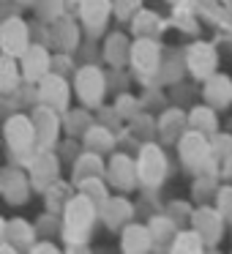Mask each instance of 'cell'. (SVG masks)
<instances>
[{"label": "cell", "instance_id": "cell-42", "mask_svg": "<svg viewBox=\"0 0 232 254\" xmlns=\"http://www.w3.org/2000/svg\"><path fill=\"white\" fill-rule=\"evenodd\" d=\"M17 3H22V6H36V0H17Z\"/></svg>", "mask_w": 232, "mask_h": 254}, {"label": "cell", "instance_id": "cell-18", "mask_svg": "<svg viewBox=\"0 0 232 254\" xmlns=\"http://www.w3.org/2000/svg\"><path fill=\"white\" fill-rule=\"evenodd\" d=\"M36 227L25 219H6L3 221V235L0 241L3 243H11L17 252H30V246L36 243Z\"/></svg>", "mask_w": 232, "mask_h": 254}, {"label": "cell", "instance_id": "cell-1", "mask_svg": "<svg viewBox=\"0 0 232 254\" xmlns=\"http://www.w3.org/2000/svg\"><path fill=\"white\" fill-rule=\"evenodd\" d=\"M99 219H101V205L93 202L88 194L74 191V197L66 202V208H63V213H60V238H63V243L71 246V249L85 246Z\"/></svg>", "mask_w": 232, "mask_h": 254}, {"label": "cell", "instance_id": "cell-10", "mask_svg": "<svg viewBox=\"0 0 232 254\" xmlns=\"http://www.w3.org/2000/svg\"><path fill=\"white\" fill-rule=\"evenodd\" d=\"M28 175H30L33 189L44 191L47 186H52L55 181H60V156H58L52 148L36 150V153L30 156V161H28Z\"/></svg>", "mask_w": 232, "mask_h": 254}, {"label": "cell", "instance_id": "cell-23", "mask_svg": "<svg viewBox=\"0 0 232 254\" xmlns=\"http://www.w3.org/2000/svg\"><path fill=\"white\" fill-rule=\"evenodd\" d=\"M82 148L101 153V156H110V153H115V134L104 123H90L88 131L82 134Z\"/></svg>", "mask_w": 232, "mask_h": 254}, {"label": "cell", "instance_id": "cell-15", "mask_svg": "<svg viewBox=\"0 0 232 254\" xmlns=\"http://www.w3.org/2000/svg\"><path fill=\"white\" fill-rule=\"evenodd\" d=\"M110 17H115L112 0H79L77 3V19L90 36H99L107 28Z\"/></svg>", "mask_w": 232, "mask_h": 254}, {"label": "cell", "instance_id": "cell-6", "mask_svg": "<svg viewBox=\"0 0 232 254\" xmlns=\"http://www.w3.org/2000/svg\"><path fill=\"white\" fill-rule=\"evenodd\" d=\"M74 96L79 99V104L99 110L104 104L107 96V77L99 66H82L74 74Z\"/></svg>", "mask_w": 232, "mask_h": 254}, {"label": "cell", "instance_id": "cell-19", "mask_svg": "<svg viewBox=\"0 0 232 254\" xmlns=\"http://www.w3.org/2000/svg\"><path fill=\"white\" fill-rule=\"evenodd\" d=\"M202 99L208 101L210 107H216V110H227V107L232 104V79L227 77V74L216 71L213 77H208L202 82Z\"/></svg>", "mask_w": 232, "mask_h": 254}, {"label": "cell", "instance_id": "cell-29", "mask_svg": "<svg viewBox=\"0 0 232 254\" xmlns=\"http://www.w3.org/2000/svg\"><path fill=\"white\" fill-rule=\"evenodd\" d=\"M52 39H55V44L60 47L63 52H74V47H77V25L71 22L68 17H60L55 19V28H52Z\"/></svg>", "mask_w": 232, "mask_h": 254}, {"label": "cell", "instance_id": "cell-36", "mask_svg": "<svg viewBox=\"0 0 232 254\" xmlns=\"http://www.w3.org/2000/svg\"><path fill=\"white\" fill-rule=\"evenodd\" d=\"M68 3L66 0H36V8H39V14L47 19V22H55V19L63 17V8H66Z\"/></svg>", "mask_w": 232, "mask_h": 254}, {"label": "cell", "instance_id": "cell-40", "mask_svg": "<svg viewBox=\"0 0 232 254\" xmlns=\"http://www.w3.org/2000/svg\"><path fill=\"white\" fill-rule=\"evenodd\" d=\"M58 249H60V246H55V243H50V241H36L33 243V246H30V252H33V254H52V252H58Z\"/></svg>", "mask_w": 232, "mask_h": 254}, {"label": "cell", "instance_id": "cell-27", "mask_svg": "<svg viewBox=\"0 0 232 254\" xmlns=\"http://www.w3.org/2000/svg\"><path fill=\"white\" fill-rule=\"evenodd\" d=\"M170 249L177 254H199V252L208 249V243H205V238L199 235L194 227H186V230H177V235H175V241H172Z\"/></svg>", "mask_w": 232, "mask_h": 254}, {"label": "cell", "instance_id": "cell-9", "mask_svg": "<svg viewBox=\"0 0 232 254\" xmlns=\"http://www.w3.org/2000/svg\"><path fill=\"white\" fill-rule=\"evenodd\" d=\"M183 63H186L188 74L199 82H205L208 77H213L219 71V52H216L213 44L208 41H191L186 47V55H183Z\"/></svg>", "mask_w": 232, "mask_h": 254}, {"label": "cell", "instance_id": "cell-11", "mask_svg": "<svg viewBox=\"0 0 232 254\" xmlns=\"http://www.w3.org/2000/svg\"><path fill=\"white\" fill-rule=\"evenodd\" d=\"M104 178L110 181L112 189H117V191H131V189L139 183L137 159H131L128 153H120V150L110 153V159H107V172H104Z\"/></svg>", "mask_w": 232, "mask_h": 254}, {"label": "cell", "instance_id": "cell-38", "mask_svg": "<svg viewBox=\"0 0 232 254\" xmlns=\"http://www.w3.org/2000/svg\"><path fill=\"white\" fill-rule=\"evenodd\" d=\"M210 142H213V153H216V159L219 161H224V159H230L232 156V137L230 134H213L210 137Z\"/></svg>", "mask_w": 232, "mask_h": 254}, {"label": "cell", "instance_id": "cell-21", "mask_svg": "<svg viewBox=\"0 0 232 254\" xmlns=\"http://www.w3.org/2000/svg\"><path fill=\"white\" fill-rule=\"evenodd\" d=\"M104 172H107L104 156L82 148V153H77V159H74V167H71V183H74V186H79L82 181H88V178H96V175H104Z\"/></svg>", "mask_w": 232, "mask_h": 254}, {"label": "cell", "instance_id": "cell-13", "mask_svg": "<svg viewBox=\"0 0 232 254\" xmlns=\"http://www.w3.org/2000/svg\"><path fill=\"white\" fill-rule=\"evenodd\" d=\"M33 123H36V137H39V150L55 148L63 131V112L52 110L47 104H39L33 110Z\"/></svg>", "mask_w": 232, "mask_h": 254}, {"label": "cell", "instance_id": "cell-31", "mask_svg": "<svg viewBox=\"0 0 232 254\" xmlns=\"http://www.w3.org/2000/svg\"><path fill=\"white\" fill-rule=\"evenodd\" d=\"M74 197L71 186L63 181H55L52 186L44 189V199H47V210H52V213H63V208H66V202Z\"/></svg>", "mask_w": 232, "mask_h": 254}, {"label": "cell", "instance_id": "cell-30", "mask_svg": "<svg viewBox=\"0 0 232 254\" xmlns=\"http://www.w3.org/2000/svg\"><path fill=\"white\" fill-rule=\"evenodd\" d=\"M131 30H134V36H153V39H159V33L164 30V22H161L159 14L142 8V11L131 19Z\"/></svg>", "mask_w": 232, "mask_h": 254}, {"label": "cell", "instance_id": "cell-24", "mask_svg": "<svg viewBox=\"0 0 232 254\" xmlns=\"http://www.w3.org/2000/svg\"><path fill=\"white\" fill-rule=\"evenodd\" d=\"M188 128H197V131L208 134V137L219 134V110L210 107L208 101L191 107V110H188Z\"/></svg>", "mask_w": 232, "mask_h": 254}, {"label": "cell", "instance_id": "cell-32", "mask_svg": "<svg viewBox=\"0 0 232 254\" xmlns=\"http://www.w3.org/2000/svg\"><path fill=\"white\" fill-rule=\"evenodd\" d=\"M148 224H150V232H153V238H156V246H167V243L172 246V241H175V235H177L175 216H153Z\"/></svg>", "mask_w": 232, "mask_h": 254}, {"label": "cell", "instance_id": "cell-5", "mask_svg": "<svg viewBox=\"0 0 232 254\" xmlns=\"http://www.w3.org/2000/svg\"><path fill=\"white\" fill-rule=\"evenodd\" d=\"M161 58H164V50H161L159 39L153 36H134L131 41V52H128V66H131L134 74L139 77H156L161 71Z\"/></svg>", "mask_w": 232, "mask_h": 254}, {"label": "cell", "instance_id": "cell-41", "mask_svg": "<svg viewBox=\"0 0 232 254\" xmlns=\"http://www.w3.org/2000/svg\"><path fill=\"white\" fill-rule=\"evenodd\" d=\"M221 172H224V178H230V181H232V156L221 161Z\"/></svg>", "mask_w": 232, "mask_h": 254}, {"label": "cell", "instance_id": "cell-12", "mask_svg": "<svg viewBox=\"0 0 232 254\" xmlns=\"http://www.w3.org/2000/svg\"><path fill=\"white\" fill-rule=\"evenodd\" d=\"M19 66H22L25 82H33L36 85L39 79H44L50 71H55V55H52L44 44H36V41H33V44L22 52Z\"/></svg>", "mask_w": 232, "mask_h": 254}, {"label": "cell", "instance_id": "cell-17", "mask_svg": "<svg viewBox=\"0 0 232 254\" xmlns=\"http://www.w3.org/2000/svg\"><path fill=\"white\" fill-rule=\"evenodd\" d=\"M101 221H104L110 230L120 232L128 221H134V205H131V199L120 197V194H110V199L101 205Z\"/></svg>", "mask_w": 232, "mask_h": 254}, {"label": "cell", "instance_id": "cell-25", "mask_svg": "<svg viewBox=\"0 0 232 254\" xmlns=\"http://www.w3.org/2000/svg\"><path fill=\"white\" fill-rule=\"evenodd\" d=\"M128 52H131V41H128L123 33H110L104 39V50H101V55H104V61L110 63L112 68L126 66Z\"/></svg>", "mask_w": 232, "mask_h": 254}, {"label": "cell", "instance_id": "cell-35", "mask_svg": "<svg viewBox=\"0 0 232 254\" xmlns=\"http://www.w3.org/2000/svg\"><path fill=\"white\" fill-rule=\"evenodd\" d=\"M117 22H131L139 11H142V0H112Z\"/></svg>", "mask_w": 232, "mask_h": 254}, {"label": "cell", "instance_id": "cell-4", "mask_svg": "<svg viewBox=\"0 0 232 254\" xmlns=\"http://www.w3.org/2000/svg\"><path fill=\"white\" fill-rule=\"evenodd\" d=\"M167 170H170V161H167V153L159 142L148 139L142 142L137 153V172H139V183L148 189H159L167 178Z\"/></svg>", "mask_w": 232, "mask_h": 254}, {"label": "cell", "instance_id": "cell-39", "mask_svg": "<svg viewBox=\"0 0 232 254\" xmlns=\"http://www.w3.org/2000/svg\"><path fill=\"white\" fill-rule=\"evenodd\" d=\"M216 208L224 213V219L232 224V186H224L219 189V194H216Z\"/></svg>", "mask_w": 232, "mask_h": 254}, {"label": "cell", "instance_id": "cell-26", "mask_svg": "<svg viewBox=\"0 0 232 254\" xmlns=\"http://www.w3.org/2000/svg\"><path fill=\"white\" fill-rule=\"evenodd\" d=\"M22 66H19V58L3 55L0 58V90L3 93H14L22 82Z\"/></svg>", "mask_w": 232, "mask_h": 254}, {"label": "cell", "instance_id": "cell-8", "mask_svg": "<svg viewBox=\"0 0 232 254\" xmlns=\"http://www.w3.org/2000/svg\"><path fill=\"white\" fill-rule=\"evenodd\" d=\"M191 227L199 232V235L205 238V243H208V249H213V246H219L221 243V238H224V230H227V224L230 221L224 219V213H221L216 205H208V202H202L197 210H191Z\"/></svg>", "mask_w": 232, "mask_h": 254}, {"label": "cell", "instance_id": "cell-2", "mask_svg": "<svg viewBox=\"0 0 232 254\" xmlns=\"http://www.w3.org/2000/svg\"><path fill=\"white\" fill-rule=\"evenodd\" d=\"M175 145H177V159H180V164L188 167L191 172H210L213 164L219 161L213 153L210 137L197 131V128H186V134Z\"/></svg>", "mask_w": 232, "mask_h": 254}, {"label": "cell", "instance_id": "cell-7", "mask_svg": "<svg viewBox=\"0 0 232 254\" xmlns=\"http://www.w3.org/2000/svg\"><path fill=\"white\" fill-rule=\"evenodd\" d=\"M71 90H74V82H68L66 74L60 71H50L44 79L36 82V96H39V104H47L58 112H66L71 110Z\"/></svg>", "mask_w": 232, "mask_h": 254}, {"label": "cell", "instance_id": "cell-34", "mask_svg": "<svg viewBox=\"0 0 232 254\" xmlns=\"http://www.w3.org/2000/svg\"><path fill=\"white\" fill-rule=\"evenodd\" d=\"M194 199L199 202H208L210 197L219 194V186H216V175L213 172H197V181H194Z\"/></svg>", "mask_w": 232, "mask_h": 254}, {"label": "cell", "instance_id": "cell-37", "mask_svg": "<svg viewBox=\"0 0 232 254\" xmlns=\"http://www.w3.org/2000/svg\"><path fill=\"white\" fill-rule=\"evenodd\" d=\"M115 110H117V115H120V121H131L137 112H142L139 110V99H134L131 93H123L120 99L115 101Z\"/></svg>", "mask_w": 232, "mask_h": 254}, {"label": "cell", "instance_id": "cell-33", "mask_svg": "<svg viewBox=\"0 0 232 254\" xmlns=\"http://www.w3.org/2000/svg\"><path fill=\"white\" fill-rule=\"evenodd\" d=\"M77 191H82V194H88L93 202H99V205H104L107 199H110V181H107L104 175H96V178H88V181H82L77 186Z\"/></svg>", "mask_w": 232, "mask_h": 254}, {"label": "cell", "instance_id": "cell-16", "mask_svg": "<svg viewBox=\"0 0 232 254\" xmlns=\"http://www.w3.org/2000/svg\"><path fill=\"white\" fill-rule=\"evenodd\" d=\"M120 249L126 254H145L150 249H156V238L150 232V224H137L128 221L120 230Z\"/></svg>", "mask_w": 232, "mask_h": 254}, {"label": "cell", "instance_id": "cell-20", "mask_svg": "<svg viewBox=\"0 0 232 254\" xmlns=\"http://www.w3.org/2000/svg\"><path fill=\"white\" fill-rule=\"evenodd\" d=\"M3 199H6L8 205H25L30 199V178L22 175V170H14V167H8V170H3Z\"/></svg>", "mask_w": 232, "mask_h": 254}, {"label": "cell", "instance_id": "cell-22", "mask_svg": "<svg viewBox=\"0 0 232 254\" xmlns=\"http://www.w3.org/2000/svg\"><path fill=\"white\" fill-rule=\"evenodd\" d=\"M188 128V112L177 110V107H170L164 110V115L159 118V137L164 145H172L186 134Z\"/></svg>", "mask_w": 232, "mask_h": 254}, {"label": "cell", "instance_id": "cell-28", "mask_svg": "<svg viewBox=\"0 0 232 254\" xmlns=\"http://www.w3.org/2000/svg\"><path fill=\"white\" fill-rule=\"evenodd\" d=\"M90 107H79V110H66L63 112V131L68 134V137H82L85 131H88V126L93 121H90Z\"/></svg>", "mask_w": 232, "mask_h": 254}, {"label": "cell", "instance_id": "cell-43", "mask_svg": "<svg viewBox=\"0 0 232 254\" xmlns=\"http://www.w3.org/2000/svg\"><path fill=\"white\" fill-rule=\"evenodd\" d=\"M66 3H68V6H77V3H79V0H66Z\"/></svg>", "mask_w": 232, "mask_h": 254}, {"label": "cell", "instance_id": "cell-3", "mask_svg": "<svg viewBox=\"0 0 232 254\" xmlns=\"http://www.w3.org/2000/svg\"><path fill=\"white\" fill-rule=\"evenodd\" d=\"M3 134H6V142L11 148V153L17 156L19 161L28 164L30 156L39 150V137H36V123L33 115H11L3 126Z\"/></svg>", "mask_w": 232, "mask_h": 254}, {"label": "cell", "instance_id": "cell-14", "mask_svg": "<svg viewBox=\"0 0 232 254\" xmlns=\"http://www.w3.org/2000/svg\"><path fill=\"white\" fill-rule=\"evenodd\" d=\"M30 44H33L30 41V28L22 17H8L0 25V50H3V55L22 58V52Z\"/></svg>", "mask_w": 232, "mask_h": 254}]
</instances>
